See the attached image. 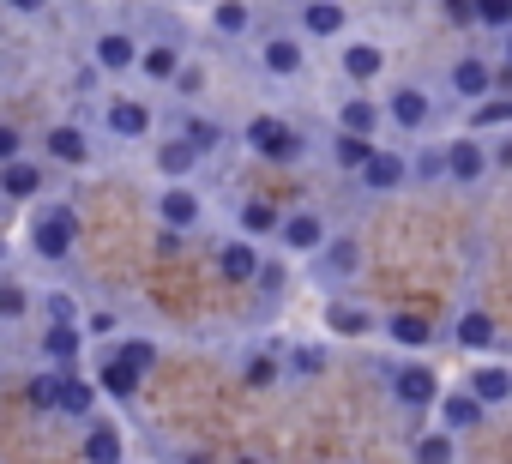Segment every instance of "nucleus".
Segmentation results:
<instances>
[{
    "mask_svg": "<svg viewBox=\"0 0 512 464\" xmlns=\"http://www.w3.org/2000/svg\"><path fill=\"white\" fill-rule=\"evenodd\" d=\"M223 272L229 278H253V254L247 248H223Z\"/></svg>",
    "mask_w": 512,
    "mask_h": 464,
    "instance_id": "nucleus-26",
    "label": "nucleus"
},
{
    "mask_svg": "<svg viewBox=\"0 0 512 464\" xmlns=\"http://www.w3.org/2000/svg\"><path fill=\"white\" fill-rule=\"evenodd\" d=\"M416 452H422V458H452V446H446V440H440V434H434V440H422V446H416Z\"/></svg>",
    "mask_w": 512,
    "mask_h": 464,
    "instance_id": "nucleus-39",
    "label": "nucleus"
},
{
    "mask_svg": "<svg viewBox=\"0 0 512 464\" xmlns=\"http://www.w3.org/2000/svg\"><path fill=\"white\" fill-rule=\"evenodd\" d=\"M97 55H103V67H127V61H133V43H127V37H103Z\"/></svg>",
    "mask_w": 512,
    "mask_h": 464,
    "instance_id": "nucleus-22",
    "label": "nucleus"
},
{
    "mask_svg": "<svg viewBox=\"0 0 512 464\" xmlns=\"http://www.w3.org/2000/svg\"><path fill=\"white\" fill-rule=\"evenodd\" d=\"M344 67H350L356 79H374V73H380V49H368V43H356V49L344 55Z\"/></svg>",
    "mask_w": 512,
    "mask_h": 464,
    "instance_id": "nucleus-13",
    "label": "nucleus"
},
{
    "mask_svg": "<svg viewBox=\"0 0 512 464\" xmlns=\"http://www.w3.org/2000/svg\"><path fill=\"white\" fill-rule=\"evenodd\" d=\"M109 127H115V133H127V139H139V133L151 127V115H145L139 103H115V109H109Z\"/></svg>",
    "mask_w": 512,
    "mask_h": 464,
    "instance_id": "nucleus-6",
    "label": "nucleus"
},
{
    "mask_svg": "<svg viewBox=\"0 0 512 464\" xmlns=\"http://www.w3.org/2000/svg\"><path fill=\"white\" fill-rule=\"evenodd\" d=\"M31 392H37V404H61V374H49V380H37Z\"/></svg>",
    "mask_w": 512,
    "mask_h": 464,
    "instance_id": "nucleus-35",
    "label": "nucleus"
},
{
    "mask_svg": "<svg viewBox=\"0 0 512 464\" xmlns=\"http://www.w3.org/2000/svg\"><path fill=\"white\" fill-rule=\"evenodd\" d=\"M500 163H506V169H512V145H506V151H500Z\"/></svg>",
    "mask_w": 512,
    "mask_h": 464,
    "instance_id": "nucleus-43",
    "label": "nucleus"
},
{
    "mask_svg": "<svg viewBox=\"0 0 512 464\" xmlns=\"http://www.w3.org/2000/svg\"><path fill=\"white\" fill-rule=\"evenodd\" d=\"M163 217H169L175 229H187V223L199 217V205H193V193H181V187H175V193H163Z\"/></svg>",
    "mask_w": 512,
    "mask_h": 464,
    "instance_id": "nucleus-11",
    "label": "nucleus"
},
{
    "mask_svg": "<svg viewBox=\"0 0 512 464\" xmlns=\"http://www.w3.org/2000/svg\"><path fill=\"white\" fill-rule=\"evenodd\" d=\"M187 139H193V151H211V145H217V127H205V121H193V127H187Z\"/></svg>",
    "mask_w": 512,
    "mask_h": 464,
    "instance_id": "nucleus-33",
    "label": "nucleus"
},
{
    "mask_svg": "<svg viewBox=\"0 0 512 464\" xmlns=\"http://www.w3.org/2000/svg\"><path fill=\"white\" fill-rule=\"evenodd\" d=\"M446 169H452L458 181H476V175H482V145H470V139L452 145V151H446Z\"/></svg>",
    "mask_w": 512,
    "mask_h": 464,
    "instance_id": "nucleus-4",
    "label": "nucleus"
},
{
    "mask_svg": "<svg viewBox=\"0 0 512 464\" xmlns=\"http://www.w3.org/2000/svg\"><path fill=\"white\" fill-rule=\"evenodd\" d=\"M476 19L482 25H512V0H476Z\"/></svg>",
    "mask_w": 512,
    "mask_h": 464,
    "instance_id": "nucleus-24",
    "label": "nucleus"
},
{
    "mask_svg": "<svg viewBox=\"0 0 512 464\" xmlns=\"http://www.w3.org/2000/svg\"><path fill=\"white\" fill-rule=\"evenodd\" d=\"M272 380H278L272 356H253V362H247V386H272Z\"/></svg>",
    "mask_w": 512,
    "mask_h": 464,
    "instance_id": "nucleus-29",
    "label": "nucleus"
},
{
    "mask_svg": "<svg viewBox=\"0 0 512 464\" xmlns=\"http://www.w3.org/2000/svg\"><path fill=\"white\" fill-rule=\"evenodd\" d=\"M476 416H482V398H476V392H470V398H446V422H452V428H470Z\"/></svg>",
    "mask_w": 512,
    "mask_h": 464,
    "instance_id": "nucleus-15",
    "label": "nucleus"
},
{
    "mask_svg": "<svg viewBox=\"0 0 512 464\" xmlns=\"http://www.w3.org/2000/svg\"><path fill=\"white\" fill-rule=\"evenodd\" d=\"M470 392H476L482 404H500V398H512V374H506V368H482Z\"/></svg>",
    "mask_w": 512,
    "mask_h": 464,
    "instance_id": "nucleus-5",
    "label": "nucleus"
},
{
    "mask_svg": "<svg viewBox=\"0 0 512 464\" xmlns=\"http://www.w3.org/2000/svg\"><path fill=\"white\" fill-rule=\"evenodd\" d=\"M392 115H398L404 127H422V121H428V97H422V91H398V97H392Z\"/></svg>",
    "mask_w": 512,
    "mask_h": 464,
    "instance_id": "nucleus-9",
    "label": "nucleus"
},
{
    "mask_svg": "<svg viewBox=\"0 0 512 464\" xmlns=\"http://www.w3.org/2000/svg\"><path fill=\"white\" fill-rule=\"evenodd\" d=\"M67 236H73V217L67 211H49L43 223H37V248L55 260V254H67Z\"/></svg>",
    "mask_w": 512,
    "mask_h": 464,
    "instance_id": "nucleus-2",
    "label": "nucleus"
},
{
    "mask_svg": "<svg viewBox=\"0 0 512 464\" xmlns=\"http://www.w3.org/2000/svg\"><path fill=\"white\" fill-rule=\"evenodd\" d=\"M266 67H272V73H296V67H302L296 43H272V49H266Z\"/></svg>",
    "mask_w": 512,
    "mask_h": 464,
    "instance_id": "nucleus-19",
    "label": "nucleus"
},
{
    "mask_svg": "<svg viewBox=\"0 0 512 464\" xmlns=\"http://www.w3.org/2000/svg\"><path fill=\"white\" fill-rule=\"evenodd\" d=\"M344 127H350V133H368V127H374V109H368V103H350V109H344Z\"/></svg>",
    "mask_w": 512,
    "mask_h": 464,
    "instance_id": "nucleus-30",
    "label": "nucleus"
},
{
    "mask_svg": "<svg viewBox=\"0 0 512 464\" xmlns=\"http://www.w3.org/2000/svg\"><path fill=\"white\" fill-rule=\"evenodd\" d=\"M163 169H169V175H181V169H193V139H181V145H169V151H163Z\"/></svg>",
    "mask_w": 512,
    "mask_h": 464,
    "instance_id": "nucleus-25",
    "label": "nucleus"
},
{
    "mask_svg": "<svg viewBox=\"0 0 512 464\" xmlns=\"http://www.w3.org/2000/svg\"><path fill=\"white\" fill-rule=\"evenodd\" d=\"M121 356H127V362H133V368H151V344H127V350H121Z\"/></svg>",
    "mask_w": 512,
    "mask_h": 464,
    "instance_id": "nucleus-38",
    "label": "nucleus"
},
{
    "mask_svg": "<svg viewBox=\"0 0 512 464\" xmlns=\"http://www.w3.org/2000/svg\"><path fill=\"white\" fill-rule=\"evenodd\" d=\"M7 193H37V169L13 163V169H7Z\"/></svg>",
    "mask_w": 512,
    "mask_h": 464,
    "instance_id": "nucleus-27",
    "label": "nucleus"
},
{
    "mask_svg": "<svg viewBox=\"0 0 512 464\" xmlns=\"http://www.w3.org/2000/svg\"><path fill=\"white\" fill-rule=\"evenodd\" d=\"M338 157H344V163H362L368 151H362V139H344V145H338Z\"/></svg>",
    "mask_w": 512,
    "mask_h": 464,
    "instance_id": "nucleus-40",
    "label": "nucleus"
},
{
    "mask_svg": "<svg viewBox=\"0 0 512 464\" xmlns=\"http://www.w3.org/2000/svg\"><path fill=\"white\" fill-rule=\"evenodd\" d=\"M500 121H512V97H494L476 109V127H500Z\"/></svg>",
    "mask_w": 512,
    "mask_h": 464,
    "instance_id": "nucleus-23",
    "label": "nucleus"
},
{
    "mask_svg": "<svg viewBox=\"0 0 512 464\" xmlns=\"http://www.w3.org/2000/svg\"><path fill=\"white\" fill-rule=\"evenodd\" d=\"M145 73L169 79V73H175V55H169V49H151V55H145Z\"/></svg>",
    "mask_w": 512,
    "mask_h": 464,
    "instance_id": "nucleus-32",
    "label": "nucleus"
},
{
    "mask_svg": "<svg viewBox=\"0 0 512 464\" xmlns=\"http://www.w3.org/2000/svg\"><path fill=\"white\" fill-rule=\"evenodd\" d=\"M247 139L260 145L266 157H296V151H302V139H296L284 121H272V115H266V121H253V127H247Z\"/></svg>",
    "mask_w": 512,
    "mask_h": 464,
    "instance_id": "nucleus-1",
    "label": "nucleus"
},
{
    "mask_svg": "<svg viewBox=\"0 0 512 464\" xmlns=\"http://www.w3.org/2000/svg\"><path fill=\"white\" fill-rule=\"evenodd\" d=\"M434 386H440V380H434L428 368H398V398H404V404H434Z\"/></svg>",
    "mask_w": 512,
    "mask_h": 464,
    "instance_id": "nucleus-3",
    "label": "nucleus"
},
{
    "mask_svg": "<svg viewBox=\"0 0 512 464\" xmlns=\"http://www.w3.org/2000/svg\"><path fill=\"white\" fill-rule=\"evenodd\" d=\"M73 350H79V332H73V326H67V320H61V326H55V332H49V356H55V362H67V356H73Z\"/></svg>",
    "mask_w": 512,
    "mask_h": 464,
    "instance_id": "nucleus-20",
    "label": "nucleus"
},
{
    "mask_svg": "<svg viewBox=\"0 0 512 464\" xmlns=\"http://www.w3.org/2000/svg\"><path fill=\"white\" fill-rule=\"evenodd\" d=\"M19 151V133H7V127H0V157H13Z\"/></svg>",
    "mask_w": 512,
    "mask_h": 464,
    "instance_id": "nucleus-42",
    "label": "nucleus"
},
{
    "mask_svg": "<svg viewBox=\"0 0 512 464\" xmlns=\"http://www.w3.org/2000/svg\"><path fill=\"white\" fill-rule=\"evenodd\" d=\"M241 217H247V229H272V205H260V199H253Z\"/></svg>",
    "mask_w": 512,
    "mask_h": 464,
    "instance_id": "nucleus-36",
    "label": "nucleus"
},
{
    "mask_svg": "<svg viewBox=\"0 0 512 464\" xmlns=\"http://www.w3.org/2000/svg\"><path fill=\"white\" fill-rule=\"evenodd\" d=\"M458 338L476 350V344H488V338H494V320H488V314H464V320H458Z\"/></svg>",
    "mask_w": 512,
    "mask_h": 464,
    "instance_id": "nucleus-14",
    "label": "nucleus"
},
{
    "mask_svg": "<svg viewBox=\"0 0 512 464\" xmlns=\"http://www.w3.org/2000/svg\"><path fill=\"white\" fill-rule=\"evenodd\" d=\"M49 151H55L61 163H85V139H79L73 127H61V133H49Z\"/></svg>",
    "mask_w": 512,
    "mask_h": 464,
    "instance_id": "nucleus-12",
    "label": "nucleus"
},
{
    "mask_svg": "<svg viewBox=\"0 0 512 464\" xmlns=\"http://www.w3.org/2000/svg\"><path fill=\"white\" fill-rule=\"evenodd\" d=\"M217 25L223 31H247V7H235V0H229V7H217Z\"/></svg>",
    "mask_w": 512,
    "mask_h": 464,
    "instance_id": "nucleus-31",
    "label": "nucleus"
},
{
    "mask_svg": "<svg viewBox=\"0 0 512 464\" xmlns=\"http://www.w3.org/2000/svg\"><path fill=\"white\" fill-rule=\"evenodd\" d=\"M392 338H398V344H428L434 332H428V320H416V314H404V320H392Z\"/></svg>",
    "mask_w": 512,
    "mask_h": 464,
    "instance_id": "nucleus-17",
    "label": "nucleus"
},
{
    "mask_svg": "<svg viewBox=\"0 0 512 464\" xmlns=\"http://www.w3.org/2000/svg\"><path fill=\"white\" fill-rule=\"evenodd\" d=\"M85 452H91V458H115V452H121V440H115L109 428H97V434L85 440Z\"/></svg>",
    "mask_w": 512,
    "mask_h": 464,
    "instance_id": "nucleus-28",
    "label": "nucleus"
},
{
    "mask_svg": "<svg viewBox=\"0 0 512 464\" xmlns=\"http://www.w3.org/2000/svg\"><path fill=\"white\" fill-rule=\"evenodd\" d=\"M452 85H458L464 97H482V91H488L494 79H488V67H482V61H458V73H452Z\"/></svg>",
    "mask_w": 512,
    "mask_h": 464,
    "instance_id": "nucleus-8",
    "label": "nucleus"
},
{
    "mask_svg": "<svg viewBox=\"0 0 512 464\" xmlns=\"http://www.w3.org/2000/svg\"><path fill=\"white\" fill-rule=\"evenodd\" d=\"M362 175H368V187H392L404 175V163L398 157H362Z\"/></svg>",
    "mask_w": 512,
    "mask_h": 464,
    "instance_id": "nucleus-10",
    "label": "nucleus"
},
{
    "mask_svg": "<svg viewBox=\"0 0 512 464\" xmlns=\"http://www.w3.org/2000/svg\"><path fill=\"white\" fill-rule=\"evenodd\" d=\"M19 308H25V296H19V290H13V284H0V314H7V320H13V314H19Z\"/></svg>",
    "mask_w": 512,
    "mask_h": 464,
    "instance_id": "nucleus-37",
    "label": "nucleus"
},
{
    "mask_svg": "<svg viewBox=\"0 0 512 464\" xmlns=\"http://www.w3.org/2000/svg\"><path fill=\"white\" fill-rule=\"evenodd\" d=\"M103 386H109L115 398H133V386H139V368H133L127 356H115V362L103 368Z\"/></svg>",
    "mask_w": 512,
    "mask_h": 464,
    "instance_id": "nucleus-7",
    "label": "nucleus"
},
{
    "mask_svg": "<svg viewBox=\"0 0 512 464\" xmlns=\"http://www.w3.org/2000/svg\"><path fill=\"white\" fill-rule=\"evenodd\" d=\"M308 31L332 37V31H344V13H338V7H326V0H320V7H308Z\"/></svg>",
    "mask_w": 512,
    "mask_h": 464,
    "instance_id": "nucleus-16",
    "label": "nucleus"
},
{
    "mask_svg": "<svg viewBox=\"0 0 512 464\" xmlns=\"http://www.w3.org/2000/svg\"><path fill=\"white\" fill-rule=\"evenodd\" d=\"M61 410H73V416H85V410H91V392H85L79 380H67V374H61Z\"/></svg>",
    "mask_w": 512,
    "mask_h": 464,
    "instance_id": "nucleus-21",
    "label": "nucleus"
},
{
    "mask_svg": "<svg viewBox=\"0 0 512 464\" xmlns=\"http://www.w3.org/2000/svg\"><path fill=\"white\" fill-rule=\"evenodd\" d=\"M446 13H452V19H470V13H476V0H446Z\"/></svg>",
    "mask_w": 512,
    "mask_h": 464,
    "instance_id": "nucleus-41",
    "label": "nucleus"
},
{
    "mask_svg": "<svg viewBox=\"0 0 512 464\" xmlns=\"http://www.w3.org/2000/svg\"><path fill=\"white\" fill-rule=\"evenodd\" d=\"M13 7H43V0H13Z\"/></svg>",
    "mask_w": 512,
    "mask_h": 464,
    "instance_id": "nucleus-44",
    "label": "nucleus"
},
{
    "mask_svg": "<svg viewBox=\"0 0 512 464\" xmlns=\"http://www.w3.org/2000/svg\"><path fill=\"white\" fill-rule=\"evenodd\" d=\"M284 236H290L296 248H314V242H320V223H314V217H290V223H284Z\"/></svg>",
    "mask_w": 512,
    "mask_h": 464,
    "instance_id": "nucleus-18",
    "label": "nucleus"
},
{
    "mask_svg": "<svg viewBox=\"0 0 512 464\" xmlns=\"http://www.w3.org/2000/svg\"><path fill=\"white\" fill-rule=\"evenodd\" d=\"M332 326H338V332H368V320H362L356 308H338V314H332Z\"/></svg>",
    "mask_w": 512,
    "mask_h": 464,
    "instance_id": "nucleus-34",
    "label": "nucleus"
}]
</instances>
